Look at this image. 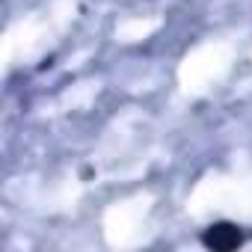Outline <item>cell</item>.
Returning a JSON list of instances; mask_svg holds the SVG:
<instances>
[{"label": "cell", "instance_id": "cell-1", "mask_svg": "<svg viewBox=\"0 0 252 252\" xmlns=\"http://www.w3.org/2000/svg\"><path fill=\"white\" fill-rule=\"evenodd\" d=\"M243 243V231L237 222H228V220H220V222H211L205 231H202V246L211 249V252H231Z\"/></svg>", "mask_w": 252, "mask_h": 252}]
</instances>
